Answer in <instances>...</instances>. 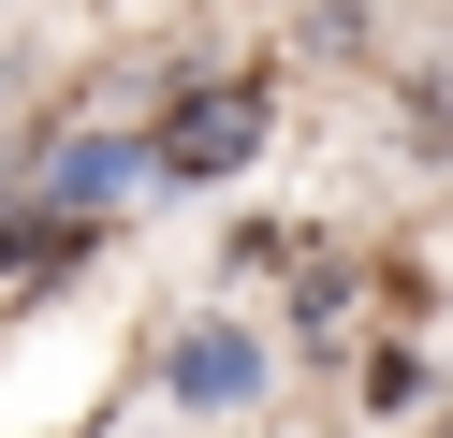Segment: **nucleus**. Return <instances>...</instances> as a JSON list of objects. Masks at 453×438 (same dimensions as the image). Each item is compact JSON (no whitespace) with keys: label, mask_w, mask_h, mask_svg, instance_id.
I'll return each instance as SVG.
<instances>
[{"label":"nucleus","mask_w":453,"mask_h":438,"mask_svg":"<svg viewBox=\"0 0 453 438\" xmlns=\"http://www.w3.org/2000/svg\"><path fill=\"white\" fill-rule=\"evenodd\" d=\"M176 380H190V395H234L249 350H234V336H190V350H176Z\"/></svg>","instance_id":"obj_2"},{"label":"nucleus","mask_w":453,"mask_h":438,"mask_svg":"<svg viewBox=\"0 0 453 438\" xmlns=\"http://www.w3.org/2000/svg\"><path fill=\"white\" fill-rule=\"evenodd\" d=\"M249 146H264V88H249V73H205V88L161 103V146H147V161L161 175H234Z\"/></svg>","instance_id":"obj_1"}]
</instances>
